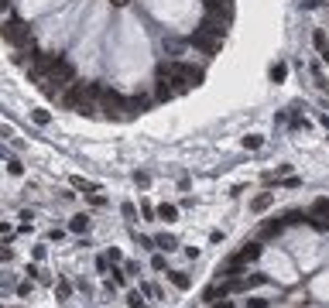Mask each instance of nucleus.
<instances>
[{"label": "nucleus", "mask_w": 329, "mask_h": 308, "mask_svg": "<svg viewBox=\"0 0 329 308\" xmlns=\"http://www.w3.org/2000/svg\"><path fill=\"white\" fill-rule=\"evenodd\" d=\"M75 113H82V117H93V113H96V106H93V103H79V106H75Z\"/></svg>", "instance_id": "393cba45"}, {"label": "nucleus", "mask_w": 329, "mask_h": 308, "mask_svg": "<svg viewBox=\"0 0 329 308\" xmlns=\"http://www.w3.org/2000/svg\"><path fill=\"white\" fill-rule=\"evenodd\" d=\"M24 274H28V277H38V281H48V274H41V271H38V264H28V271H24Z\"/></svg>", "instance_id": "b1692460"}, {"label": "nucleus", "mask_w": 329, "mask_h": 308, "mask_svg": "<svg viewBox=\"0 0 329 308\" xmlns=\"http://www.w3.org/2000/svg\"><path fill=\"white\" fill-rule=\"evenodd\" d=\"M147 103H151L147 96H131V99H127V110H131V113H141V110H147Z\"/></svg>", "instance_id": "2eb2a0df"}, {"label": "nucleus", "mask_w": 329, "mask_h": 308, "mask_svg": "<svg viewBox=\"0 0 329 308\" xmlns=\"http://www.w3.org/2000/svg\"><path fill=\"white\" fill-rule=\"evenodd\" d=\"M10 257H14V253H10V250H7V246H0V264H7V260H10Z\"/></svg>", "instance_id": "e433bc0d"}, {"label": "nucleus", "mask_w": 329, "mask_h": 308, "mask_svg": "<svg viewBox=\"0 0 329 308\" xmlns=\"http://www.w3.org/2000/svg\"><path fill=\"white\" fill-rule=\"evenodd\" d=\"M72 185H75V188H82L86 195H93V192H100V185H96V182H86V178H79V175L72 178Z\"/></svg>", "instance_id": "dca6fc26"}, {"label": "nucleus", "mask_w": 329, "mask_h": 308, "mask_svg": "<svg viewBox=\"0 0 329 308\" xmlns=\"http://www.w3.org/2000/svg\"><path fill=\"white\" fill-rule=\"evenodd\" d=\"M141 216H144V219H154V206H151V202H141Z\"/></svg>", "instance_id": "bb28decb"}, {"label": "nucleus", "mask_w": 329, "mask_h": 308, "mask_svg": "<svg viewBox=\"0 0 329 308\" xmlns=\"http://www.w3.org/2000/svg\"><path fill=\"white\" fill-rule=\"evenodd\" d=\"M124 271H127V274H141V267H137L134 260H127V264H124Z\"/></svg>", "instance_id": "f704fd0d"}, {"label": "nucleus", "mask_w": 329, "mask_h": 308, "mask_svg": "<svg viewBox=\"0 0 329 308\" xmlns=\"http://www.w3.org/2000/svg\"><path fill=\"white\" fill-rule=\"evenodd\" d=\"M261 144H264V137H261V134H247V137H244V148H251V151H257Z\"/></svg>", "instance_id": "5701e85b"}, {"label": "nucleus", "mask_w": 329, "mask_h": 308, "mask_svg": "<svg viewBox=\"0 0 329 308\" xmlns=\"http://www.w3.org/2000/svg\"><path fill=\"white\" fill-rule=\"evenodd\" d=\"M281 230H285V223H278V219H274V223H264V226H261L264 236H278Z\"/></svg>", "instance_id": "4be33fe9"}, {"label": "nucleus", "mask_w": 329, "mask_h": 308, "mask_svg": "<svg viewBox=\"0 0 329 308\" xmlns=\"http://www.w3.org/2000/svg\"><path fill=\"white\" fill-rule=\"evenodd\" d=\"M192 41H196L199 48H206L209 55H216V52H219V41H216V38H206V34H196Z\"/></svg>", "instance_id": "ddd939ff"}, {"label": "nucleus", "mask_w": 329, "mask_h": 308, "mask_svg": "<svg viewBox=\"0 0 329 308\" xmlns=\"http://www.w3.org/2000/svg\"><path fill=\"white\" fill-rule=\"evenodd\" d=\"M202 3H206L209 14H223V17H230V0H202Z\"/></svg>", "instance_id": "9b49d317"}, {"label": "nucleus", "mask_w": 329, "mask_h": 308, "mask_svg": "<svg viewBox=\"0 0 329 308\" xmlns=\"http://www.w3.org/2000/svg\"><path fill=\"white\" fill-rule=\"evenodd\" d=\"M0 233H10V226H7V223H0Z\"/></svg>", "instance_id": "ea45409f"}, {"label": "nucleus", "mask_w": 329, "mask_h": 308, "mask_svg": "<svg viewBox=\"0 0 329 308\" xmlns=\"http://www.w3.org/2000/svg\"><path fill=\"white\" fill-rule=\"evenodd\" d=\"M285 223H288V226H298V223H309V213H302V209H292V213H285Z\"/></svg>", "instance_id": "4468645a"}, {"label": "nucleus", "mask_w": 329, "mask_h": 308, "mask_svg": "<svg viewBox=\"0 0 329 308\" xmlns=\"http://www.w3.org/2000/svg\"><path fill=\"white\" fill-rule=\"evenodd\" d=\"M100 110L107 113V117H120V110H127V99L117 92V89H100Z\"/></svg>", "instance_id": "7ed1b4c3"}, {"label": "nucleus", "mask_w": 329, "mask_h": 308, "mask_svg": "<svg viewBox=\"0 0 329 308\" xmlns=\"http://www.w3.org/2000/svg\"><path fill=\"white\" fill-rule=\"evenodd\" d=\"M271 202H274V192H261L257 199H251V209H254V213H264Z\"/></svg>", "instance_id": "f8f14e48"}, {"label": "nucleus", "mask_w": 329, "mask_h": 308, "mask_svg": "<svg viewBox=\"0 0 329 308\" xmlns=\"http://www.w3.org/2000/svg\"><path fill=\"white\" fill-rule=\"evenodd\" d=\"M151 267H154V271H165V253H154V257H151Z\"/></svg>", "instance_id": "c85d7f7f"}, {"label": "nucleus", "mask_w": 329, "mask_h": 308, "mask_svg": "<svg viewBox=\"0 0 329 308\" xmlns=\"http://www.w3.org/2000/svg\"><path fill=\"white\" fill-rule=\"evenodd\" d=\"M312 45H316L319 52H326V48H329V38H326V31H323V28H316V31H312Z\"/></svg>", "instance_id": "f3484780"}, {"label": "nucleus", "mask_w": 329, "mask_h": 308, "mask_svg": "<svg viewBox=\"0 0 329 308\" xmlns=\"http://www.w3.org/2000/svg\"><path fill=\"white\" fill-rule=\"evenodd\" d=\"M28 295H31V281H21L17 284V298H28Z\"/></svg>", "instance_id": "c756f323"}, {"label": "nucleus", "mask_w": 329, "mask_h": 308, "mask_svg": "<svg viewBox=\"0 0 329 308\" xmlns=\"http://www.w3.org/2000/svg\"><path fill=\"white\" fill-rule=\"evenodd\" d=\"M127 302H131V308H147L144 302H141V295H137V291H131V295H127Z\"/></svg>", "instance_id": "7c9ffc66"}, {"label": "nucleus", "mask_w": 329, "mask_h": 308, "mask_svg": "<svg viewBox=\"0 0 329 308\" xmlns=\"http://www.w3.org/2000/svg\"><path fill=\"white\" fill-rule=\"evenodd\" d=\"M69 295H72V288H69L66 281H62V284H59V298H69Z\"/></svg>", "instance_id": "c9c22d12"}, {"label": "nucleus", "mask_w": 329, "mask_h": 308, "mask_svg": "<svg viewBox=\"0 0 329 308\" xmlns=\"http://www.w3.org/2000/svg\"><path fill=\"white\" fill-rule=\"evenodd\" d=\"M257 257H261V243H257V240H251V243H244V246H240V250H237L230 260H237V264H247V260H257Z\"/></svg>", "instance_id": "423d86ee"}, {"label": "nucleus", "mask_w": 329, "mask_h": 308, "mask_svg": "<svg viewBox=\"0 0 329 308\" xmlns=\"http://www.w3.org/2000/svg\"><path fill=\"white\" fill-rule=\"evenodd\" d=\"M0 38H3L7 45L24 48V45L31 41V28H28L24 21H3V24H0Z\"/></svg>", "instance_id": "f03ea898"}, {"label": "nucleus", "mask_w": 329, "mask_h": 308, "mask_svg": "<svg viewBox=\"0 0 329 308\" xmlns=\"http://www.w3.org/2000/svg\"><path fill=\"white\" fill-rule=\"evenodd\" d=\"M309 223L319 233H329V199H316L309 209Z\"/></svg>", "instance_id": "39448f33"}, {"label": "nucleus", "mask_w": 329, "mask_h": 308, "mask_svg": "<svg viewBox=\"0 0 329 308\" xmlns=\"http://www.w3.org/2000/svg\"><path fill=\"white\" fill-rule=\"evenodd\" d=\"M107 260H110V264H120L124 257H120V250H117V246H110V257H107Z\"/></svg>", "instance_id": "473e14b6"}, {"label": "nucleus", "mask_w": 329, "mask_h": 308, "mask_svg": "<svg viewBox=\"0 0 329 308\" xmlns=\"http://www.w3.org/2000/svg\"><path fill=\"white\" fill-rule=\"evenodd\" d=\"M267 281H271L267 274H251V277H244V284H247V288H261V284H267Z\"/></svg>", "instance_id": "aec40b11"}, {"label": "nucleus", "mask_w": 329, "mask_h": 308, "mask_svg": "<svg viewBox=\"0 0 329 308\" xmlns=\"http://www.w3.org/2000/svg\"><path fill=\"white\" fill-rule=\"evenodd\" d=\"M110 277H113V284H120V288L127 284V271H124V267H110Z\"/></svg>", "instance_id": "412c9836"}, {"label": "nucleus", "mask_w": 329, "mask_h": 308, "mask_svg": "<svg viewBox=\"0 0 329 308\" xmlns=\"http://www.w3.org/2000/svg\"><path fill=\"white\" fill-rule=\"evenodd\" d=\"M17 219H21V226H24V230H28V226H31V219H35V213H31V209H24V213H21V216H17Z\"/></svg>", "instance_id": "cd10ccee"}, {"label": "nucleus", "mask_w": 329, "mask_h": 308, "mask_svg": "<svg viewBox=\"0 0 329 308\" xmlns=\"http://www.w3.org/2000/svg\"><path fill=\"white\" fill-rule=\"evenodd\" d=\"M154 216H158L161 223H175V219H179V206H172V202H161V206L154 209Z\"/></svg>", "instance_id": "0eeeda50"}, {"label": "nucleus", "mask_w": 329, "mask_h": 308, "mask_svg": "<svg viewBox=\"0 0 329 308\" xmlns=\"http://www.w3.org/2000/svg\"><path fill=\"white\" fill-rule=\"evenodd\" d=\"M244 305H247V308H267V302H264V298H247Z\"/></svg>", "instance_id": "2f4dec72"}, {"label": "nucleus", "mask_w": 329, "mask_h": 308, "mask_svg": "<svg viewBox=\"0 0 329 308\" xmlns=\"http://www.w3.org/2000/svg\"><path fill=\"white\" fill-rule=\"evenodd\" d=\"M72 82H75V69H72V62H66V59H62V62H59L48 76L41 79V89H45V96H62Z\"/></svg>", "instance_id": "f257e3e1"}, {"label": "nucleus", "mask_w": 329, "mask_h": 308, "mask_svg": "<svg viewBox=\"0 0 329 308\" xmlns=\"http://www.w3.org/2000/svg\"><path fill=\"white\" fill-rule=\"evenodd\" d=\"M154 246L168 253V250H175V246H179V240H175L172 233H158V236H154Z\"/></svg>", "instance_id": "9d476101"}, {"label": "nucleus", "mask_w": 329, "mask_h": 308, "mask_svg": "<svg viewBox=\"0 0 329 308\" xmlns=\"http://www.w3.org/2000/svg\"><path fill=\"white\" fill-rule=\"evenodd\" d=\"M209 308H233V302H226V298H219V302H213Z\"/></svg>", "instance_id": "4c0bfd02"}, {"label": "nucleus", "mask_w": 329, "mask_h": 308, "mask_svg": "<svg viewBox=\"0 0 329 308\" xmlns=\"http://www.w3.org/2000/svg\"><path fill=\"white\" fill-rule=\"evenodd\" d=\"M31 120H35L38 127H48V123H52V113H48V110H31Z\"/></svg>", "instance_id": "6ab92c4d"}, {"label": "nucleus", "mask_w": 329, "mask_h": 308, "mask_svg": "<svg viewBox=\"0 0 329 308\" xmlns=\"http://www.w3.org/2000/svg\"><path fill=\"white\" fill-rule=\"evenodd\" d=\"M168 281H172L179 291H189V288H192V281H189V274H185V271H168Z\"/></svg>", "instance_id": "6e6552de"}, {"label": "nucleus", "mask_w": 329, "mask_h": 308, "mask_svg": "<svg viewBox=\"0 0 329 308\" xmlns=\"http://www.w3.org/2000/svg\"><path fill=\"white\" fill-rule=\"evenodd\" d=\"M86 230H89V216L86 213H75L69 219V233H86Z\"/></svg>", "instance_id": "1a4fd4ad"}, {"label": "nucleus", "mask_w": 329, "mask_h": 308, "mask_svg": "<svg viewBox=\"0 0 329 308\" xmlns=\"http://www.w3.org/2000/svg\"><path fill=\"white\" fill-rule=\"evenodd\" d=\"M199 34L223 41V34H226V17H223V14H206V17H202V24H199Z\"/></svg>", "instance_id": "20e7f679"}, {"label": "nucleus", "mask_w": 329, "mask_h": 308, "mask_svg": "<svg viewBox=\"0 0 329 308\" xmlns=\"http://www.w3.org/2000/svg\"><path fill=\"white\" fill-rule=\"evenodd\" d=\"M285 79H288V65H285V62L271 65V82H285Z\"/></svg>", "instance_id": "a211bd4d"}, {"label": "nucleus", "mask_w": 329, "mask_h": 308, "mask_svg": "<svg viewBox=\"0 0 329 308\" xmlns=\"http://www.w3.org/2000/svg\"><path fill=\"white\" fill-rule=\"evenodd\" d=\"M7 7H10V0H0V14H3V10H7Z\"/></svg>", "instance_id": "58836bf2"}, {"label": "nucleus", "mask_w": 329, "mask_h": 308, "mask_svg": "<svg viewBox=\"0 0 329 308\" xmlns=\"http://www.w3.org/2000/svg\"><path fill=\"white\" fill-rule=\"evenodd\" d=\"M96 271H110V260L107 257H96Z\"/></svg>", "instance_id": "72a5a7b5"}, {"label": "nucleus", "mask_w": 329, "mask_h": 308, "mask_svg": "<svg viewBox=\"0 0 329 308\" xmlns=\"http://www.w3.org/2000/svg\"><path fill=\"white\" fill-rule=\"evenodd\" d=\"M7 171H10V175H24V168H21V161H14V157L7 161Z\"/></svg>", "instance_id": "a878e982"}]
</instances>
